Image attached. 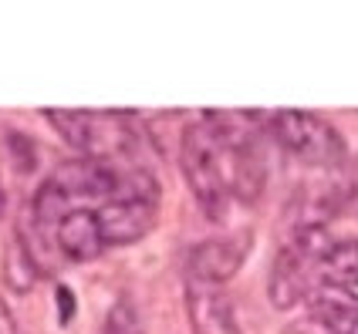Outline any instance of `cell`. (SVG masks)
<instances>
[{
  "mask_svg": "<svg viewBox=\"0 0 358 334\" xmlns=\"http://www.w3.org/2000/svg\"><path fill=\"white\" fill-rule=\"evenodd\" d=\"M0 334H17V321L10 314V307L0 300Z\"/></svg>",
  "mask_w": 358,
  "mask_h": 334,
  "instance_id": "obj_17",
  "label": "cell"
},
{
  "mask_svg": "<svg viewBox=\"0 0 358 334\" xmlns=\"http://www.w3.org/2000/svg\"><path fill=\"white\" fill-rule=\"evenodd\" d=\"M223 156L230 159V193L243 199V203H254L260 196V189H264V176H267L257 142L247 138V142H237V145H223Z\"/></svg>",
  "mask_w": 358,
  "mask_h": 334,
  "instance_id": "obj_9",
  "label": "cell"
},
{
  "mask_svg": "<svg viewBox=\"0 0 358 334\" xmlns=\"http://www.w3.org/2000/svg\"><path fill=\"white\" fill-rule=\"evenodd\" d=\"M3 277H7L10 291H17V294H27L41 277L38 260L31 256V247L24 243L20 233L10 236V243H7V250H3Z\"/></svg>",
  "mask_w": 358,
  "mask_h": 334,
  "instance_id": "obj_10",
  "label": "cell"
},
{
  "mask_svg": "<svg viewBox=\"0 0 358 334\" xmlns=\"http://www.w3.org/2000/svg\"><path fill=\"white\" fill-rule=\"evenodd\" d=\"M308 260L294 250L284 247L274 263H271V277H267V297L278 311H291L294 304H301V297L308 294Z\"/></svg>",
  "mask_w": 358,
  "mask_h": 334,
  "instance_id": "obj_7",
  "label": "cell"
},
{
  "mask_svg": "<svg viewBox=\"0 0 358 334\" xmlns=\"http://www.w3.org/2000/svg\"><path fill=\"white\" fill-rule=\"evenodd\" d=\"M186 311H189L193 334H243L230 300L217 291H210V287H203V284H189Z\"/></svg>",
  "mask_w": 358,
  "mask_h": 334,
  "instance_id": "obj_6",
  "label": "cell"
},
{
  "mask_svg": "<svg viewBox=\"0 0 358 334\" xmlns=\"http://www.w3.org/2000/svg\"><path fill=\"white\" fill-rule=\"evenodd\" d=\"M58 247L68 260H95L105 250V236L99 226V213L92 210H71L58 223Z\"/></svg>",
  "mask_w": 358,
  "mask_h": 334,
  "instance_id": "obj_8",
  "label": "cell"
},
{
  "mask_svg": "<svg viewBox=\"0 0 358 334\" xmlns=\"http://www.w3.org/2000/svg\"><path fill=\"white\" fill-rule=\"evenodd\" d=\"M179 159H182V176L189 182L199 210L206 213V219L220 223L230 206V182L223 176V145L206 122H196L182 132Z\"/></svg>",
  "mask_w": 358,
  "mask_h": 334,
  "instance_id": "obj_1",
  "label": "cell"
},
{
  "mask_svg": "<svg viewBox=\"0 0 358 334\" xmlns=\"http://www.w3.org/2000/svg\"><path fill=\"white\" fill-rule=\"evenodd\" d=\"M271 136L278 138L291 156L308 166H341L345 138L341 132L315 112H278L271 118Z\"/></svg>",
  "mask_w": 358,
  "mask_h": 334,
  "instance_id": "obj_3",
  "label": "cell"
},
{
  "mask_svg": "<svg viewBox=\"0 0 358 334\" xmlns=\"http://www.w3.org/2000/svg\"><path fill=\"white\" fill-rule=\"evenodd\" d=\"M291 247H294L304 260H315V263H321L324 256L331 254L335 240L328 236V230H324L321 223H304V226H298V233H294V243H291Z\"/></svg>",
  "mask_w": 358,
  "mask_h": 334,
  "instance_id": "obj_13",
  "label": "cell"
},
{
  "mask_svg": "<svg viewBox=\"0 0 358 334\" xmlns=\"http://www.w3.org/2000/svg\"><path fill=\"white\" fill-rule=\"evenodd\" d=\"M324 334H331V331H324Z\"/></svg>",
  "mask_w": 358,
  "mask_h": 334,
  "instance_id": "obj_19",
  "label": "cell"
},
{
  "mask_svg": "<svg viewBox=\"0 0 358 334\" xmlns=\"http://www.w3.org/2000/svg\"><path fill=\"white\" fill-rule=\"evenodd\" d=\"M105 334H145L139 314H136V307L129 300H115L112 304V311L105 317Z\"/></svg>",
  "mask_w": 358,
  "mask_h": 334,
  "instance_id": "obj_14",
  "label": "cell"
},
{
  "mask_svg": "<svg viewBox=\"0 0 358 334\" xmlns=\"http://www.w3.org/2000/svg\"><path fill=\"white\" fill-rule=\"evenodd\" d=\"M75 311H78V304H75V291L61 284L58 287V321L61 324H68V321L75 317Z\"/></svg>",
  "mask_w": 358,
  "mask_h": 334,
  "instance_id": "obj_16",
  "label": "cell"
},
{
  "mask_svg": "<svg viewBox=\"0 0 358 334\" xmlns=\"http://www.w3.org/2000/svg\"><path fill=\"white\" fill-rule=\"evenodd\" d=\"M156 203L152 199H112L99 210V226L105 247H129L156 226Z\"/></svg>",
  "mask_w": 358,
  "mask_h": 334,
  "instance_id": "obj_5",
  "label": "cell"
},
{
  "mask_svg": "<svg viewBox=\"0 0 358 334\" xmlns=\"http://www.w3.org/2000/svg\"><path fill=\"white\" fill-rule=\"evenodd\" d=\"M7 145H10V156L20 162V169H34V145L24 132H7Z\"/></svg>",
  "mask_w": 358,
  "mask_h": 334,
  "instance_id": "obj_15",
  "label": "cell"
},
{
  "mask_svg": "<svg viewBox=\"0 0 358 334\" xmlns=\"http://www.w3.org/2000/svg\"><path fill=\"white\" fill-rule=\"evenodd\" d=\"M44 118L64 136V142H71L88 159L115 162L136 145V132H132L129 118L119 112H58V108H48Z\"/></svg>",
  "mask_w": 358,
  "mask_h": 334,
  "instance_id": "obj_2",
  "label": "cell"
},
{
  "mask_svg": "<svg viewBox=\"0 0 358 334\" xmlns=\"http://www.w3.org/2000/svg\"><path fill=\"white\" fill-rule=\"evenodd\" d=\"M247 250H250V233L247 230L234 236H213V240H203L189 250L186 270L193 277V284H203V287L227 284L243 267Z\"/></svg>",
  "mask_w": 358,
  "mask_h": 334,
  "instance_id": "obj_4",
  "label": "cell"
},
{
  "mask_svg": "<svg viewBox=\"0 0 358 334\" xmlns=\"http://www.w3.org/2000/svg\"><path fill=\"white\" fill-rule=\"evenodd\" d=\"M7 213V193H3V179H0V219Z\"/></svg>",
  "mask_w": 358,
  "mask_h": 334,
  "instance_id": "obj_18",
  "label": "cell"
},
{
  "mask_svg": "<svg viewBox=\"0 0 358 334\" xmlns=\"http://www.w3.org/2000/svg\"><path fill=\"white\" fill-rule=\"evenodd\" d=\"M324 284L331 287H355L358 284V240H341L331 247V254L321 260Z\"/></svg>",
  "mask_w": 358,
  "mask_h": 334,
  "instance_id": "obj_11",
  "label": "cell"
},
{
  "mask_svg": "<svg viewBox=\"0 0 358 334\" xmlns=\"http://www.w3.org/2000/svg\"><path fill=\"white\" fill-rule=\"evenodd\" d=\"M68 213H71V196L55 179H44L38 186V196H34V217L48 226V223H61Z\"/></svg>",
  "mask_w": 358,
  "mask_h": 334,
  "instance_id": "obj_12",
  "label": "cell"
}]
</instances>
